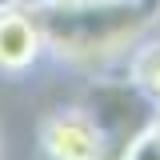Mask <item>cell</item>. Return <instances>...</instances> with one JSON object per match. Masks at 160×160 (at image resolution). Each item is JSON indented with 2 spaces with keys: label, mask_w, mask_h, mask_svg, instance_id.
Returning a JSON list of instances; mask_svg holds the SVG:
<instances>
[{
  "label": "cell",
  "mask_w": 160,
  "mask_h": 160,
  "mask_svg": "<svg viewBox=\"0 0 160 160\" xmlns=\"http://www.w3.org/2000/svg\"><path fill=\"white\" fill-rule=\"evenodd\" d=\"M44 52L64 64H104L160 24V0H36Z\"/></svg>",
  "instance_id": "cell-1"
},
{
  "label": "cell",
  "mask_w": 160,
  "mask_h": 160,
  "mask_svg": "<svg viewBox=\"0 0 160 160\" xmlns=\"http://www.w3.org/2000/svg\"><path fill=\"white\" fill-rule=\"evenodd\" d=\"M44 160H112V136L92 108H52L40 120Z\"/></svg>",
  "instance_id": "cell-2"
},
{
  "label": "cell",
  "mask_w": 160,
  "mask_h": 160,
  "mask_svg": "<svg viewBox=\"0 0 160 160\" xmlns=\"http://www.w3.org/2000/svg\"><path fill=\"white\" fill-rule=\"evenodd\" d=\"M44 56V36L32 4H0V76H24Z\"/></svg>",
  "instance_id": "cell-3"
},
{
  "label": "cell",
  "mask_w": 160,
  "mask_h": 160,
  "mask_svg": "<svg viewBox=\"0 0 160 160\" xmlns=\"http://www.w3.org/2000/svg\"><path fill=\"white\" fill-rule=\"evenodd\" d=\"M128 84L136 88L148 104L160 108V36H144L128 56Z\"/></svg>",
  "instance_id": "cell-4"
},
{
  "label": "cell",
  "mask_w": 160,
  "mask_h": 160,
  "mask_svg": "<svg viewBox=\"0 0 160 160\" xmlns=\"http://www.w3.org/2000/svg\"><path fill=\"white\" fill-rule=\"evenodd\" d=\"M116 160H160V132H156V124L148 120L140 132H132V140L120 148Z\"/></svg>",
  "instance_id": "cell-5"
},
{
  "label": "cell",
  "mask_w": 160,
  "mask_h": 160,
  "mask_svg": "<svg viewBox=\"0 0 160 160\" xmlns=\"http://www.w3.org/2000/svg\"><path fill=\"white\" fill-rule=\"evenodd\" d=\"M152 124H156V132H160V112H156V116H152Z\"/></svg>",
  "instance_id": "cell-6"
},
{
  "label": "cell",
  "mask_w": 160,
  "mask_h": 160,
  "mask_svg": "<svg viewBox=\"0 0 160 160\" xmlns=\"http://www.w3.org/2000/svg\"><path fill=\"white\" fill-rule=\"evenodd\" d=\"M0 4H12V0H0Z\"/></svg>",
  "instance_id": "cell-7"
}]
</instances>
